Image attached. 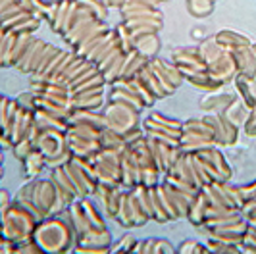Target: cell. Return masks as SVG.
Returning a JSON list of instances; mask_svg holds the SVG:
<instances>
[{
	"label": "cell",
	"instance_id": "cell-1",
	"mask_svg": "<svg viewBox=\"0 0 256 254\" xmlns=\"http://www.w3.org/2000/svg\"><path fill=\"white\" fill-rule=\"evenodd\" d=\"M0 68H16L31 79L70 87L76 94V110H98L104 102L106 79L92 64L31 33L0 29Z\"/></svg>",
	"mask_w": 256,
	"mask_h": 254
},
{
	"label": "cell",
	"instance_id": "cell-2",
	"mask_svg": "<svg viewBox=\"0 0 256 254\" xmlns=\"http://www.w3.org/2000/svg\"><path fill=\"white\" fill-rule=\"evenodd\" d=\"M46 24L79 58L92 64L110 85L131 79L148 62L137 52L128 54L116 29H110L106 20H100L77 0H52Z\"/></svg>",
	"mask_w": 256,
	"mask_h": 254
},
{
	"label": "cell",
	"instance_id": "cell-3",
	"mask_svg": "<svg viewBox=\"0 0 256 254\" xmlns=\"http://www.w3.org/2000/svg\"><path fill=\"white\" fill-rule=\"evenodd\" d=\"M62 214L64 212L38 222L31 235V241L44 254H62L74 242H77V231L72 224L70 212L68 216H62Z\"/></svg>",
	"mask_w": 256,
	"mask_h": 254
},
{
	"label": "cell",
	"instance_id": "cell-4",
	"mask_svg": "<svg viewBox=\"0 0 256 254\" xmlns=\"http://www.w3.org/2000/svg\"><path fill=\"white\" fill-rule=\"evenodd\" d=\"M172 62L176 64V68L181 72L183 79H187L189 83H192L200 90L212 92V90L220 89L218 83L208 76V70H206V64L202 60V56H200L198 44L176 48L172 52Z\"/></svg>",
	"mask_w": 256,
	"mask_h": 254
},
{
	"label": "cell",
	"instance_id": "cell-5",
	"mask_svg": "<svg viewBox=\"0 0 256 254\" xmlns=\"http://www.w3.org/2000/svg\"><path fill=\"white\" fill-rule=\"evenodd\" d=\"M198 50L206 64L208 76L212 77L220 87H224L226 83L233 81L237 77V64L230 50H226L220 44L216 37H208L202 42H198Z\"/></svg>",
	"mask_w": 256,
	"mask_h": 254
},
{
	"label": "cell",
	"instance_id": "cell-6",
	"mask_svg": "<svg viewBox=\"0 0 256 254\" xmlns=\"http://www.w3.org/2000/svg\"><path fill=\"white\" fill-rule=\"evenodd\" d=\"M104 120H106V129L114 131L118 135H122L128 140L133 133L139 131V110H135L133 106L124 104V102L108 100V106L104 110Z\"/></svg>",
	"mask_w": 256,
	"mask_h": 254
},
{
	"label": "cell",
	"instance_id": "cell-7",
	"mask_svg": "<svg viewBox=\"0 0 256 254\" xmlns=\"http://www.w3.org/2000/svg\"><path fill=\"white\" fill-rule=\"evenodd\" d=\"M235 64H237V76L254 77L256 76V52L254 44H244V46H237L231 50Z\"/></svg>",
	"mask_w": 256,
	"mask_h": 254
},
{
	"label": "cell",
	"instance_id": "cell-8",
	"mask_svg": "<svg viewBox=\"0 0 256 254\" xmlns=\"http://www.w3.org/2000/svg\"><path fill=\"white\" fill-rule=\"evenodd\" d=\"M235 85H237V90L241 94V100L243 104L252 110L256 106V81L254 77H246V76H237L235 77Z\"/></svg>",
	"mask_w": 256,
	"mask_h": 254
},
{
	"label": "cell",
	"instance_id": "cell-9",
	"mask_svg": "<svg viewBox=\"0 0 256 254\" xmlns=\"http://www.w3.org/2000/svg\"><path fill=\"white\" fill-rule=\"evenodd\" d=\"M216 40H218L220 44L226 48V50H233V48H237V46H244V44H252L248 38L241 35V33H235V31H231V29H222L220 33L214 35Z\"/></svg>",
	"mask_w": 256,
	"mask_h": 254
},
{
	"label": "cell",
	"instance_id": "cell-10",
	"mask_svg": "<svg viewBox=\"0 0 256 254\" xmlns=\"http://www.w3.org/2000/svg\"><path fill=\"white\" fill-rule=\"evenodd\" d=\"M24 164H26V176L35 178V176H38L42 172V168L46 166V158H44V154L40 152L38 148H33L24 158Z\"/></svg>",
	"mask_w": 256,
	"mask_h": 254
},
{
	"label": "cell",
	"instance_id": "cell-11",
	"mask_svg": "<svg viewBox=\"0 0 256 254\" xmlns=\"http://www.w3.org/2000/svg\"><path fill=\"white\" fill-rule=\"evenodd\" d=\"M185 4L192 18H208L214 12L216 0H185Z\"/></svg>",
	"mask_w": 256,
	"mask_h": 254
},
{
	"label": "cell",
	"instance_id": "cell-12",
	"mask_svg": "<svg viewBox=\"0 0 256 254\" xmlns=\"http://www.w3.org/2000/svg\"><path fill=\"white\" fill-rule=\"evenodd\" d=\"M81 6H85L87 10H90L92 14H96L100 20H106L108 16V6L104 4L102 0H77Z\"/></svg>",
	"mask_w": 256,
	"mask_h": 254
},
{
	"label": "cell",
	"instance_id": "cell-13",
	"mask_svg": "<svg viewBox=\"0 0 256 254\" xmlns=\"http://www.w3.org/2000/svg\"><path fill=\"white\" fill-rule=\"evenodd\" d=\"M180 254H208V248L198 244L196 241H185L181 242Z\"/></svg>",
	"mask_w": 256,
	"mask_h": 254
},
{
	"label": "cell",
	"instance_id": "cell-14",
	"mask_svg": "<svg viewBox=\"0 0 256 254\" xmlns=\"http://www.w3.org/2000/svg\"><path fill=\"white\" fill-rule=\"evenodd\" d=\"M244 131L248 137H256V106L252 110H248V118L244 122Z\"/></svg>",
	"mask_w": 256,
	"mask_h": 254
},
{
	"label": "cell",
	"instance_id": "cell-15",
	"mask_svg": "<svg viewBox=\"0 0 256 254\" xmlns=\"http://www.w3.org/2000/svg\"><path fill=\"white\" fill-rule=\"evenodd\" d=\"M102 2L108 6V8H118V10H120L122 4H124V0H102Z\"/></svg>",
	"mask_w": 256,
	"mask_h": 254
},
{
	"label": "cell",
	"instance_id": "cell-16",
	"mask_svg": "<svg viewBox=\"0 0 256 254\" xmlns=\"http://www.w3.org/2000/svg\"><path fill=\"white\" fill-rule=\"evenodd\" d=\"M254 52H256V44H254Z\"/></svg>",
	"mask_w": 256,
	"mask_h": 254
}]
</instances>
